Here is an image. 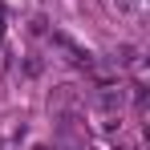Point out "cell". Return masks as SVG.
Masks as SVG:
<instances>
[{
	"mask_svg": "<svg viewBox=\"0 0 150 150\" xmlns=\"http://www.w3.org/2000/svg\"><path fill=\"white\" fill-rule=\"evenodd\" d=\"M53 45H57V49H65V53H69V61H77V65H89V53L81 49V45H73V41H69L65 33H53Z\"/></svg>",
	"mask_w": 150,
	"mask_h": 150,
	"instance_id": "1",
	"label": "cell"
}]
</instances>
